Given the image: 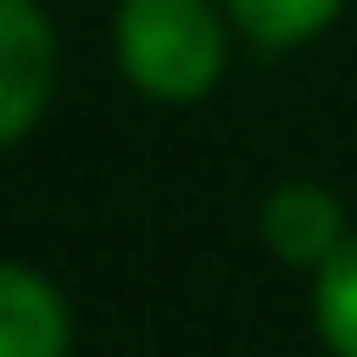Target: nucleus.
Segmentation results:
<instances>
[{"instance_id":"nucleus-1","label":"nucleus","mask_w":357,"mask_h":357,"mask_svg":"<svg viewBox=\"0 0 357 357\" xmlns=\"http://www.w3.org/2000/svg\"><path fill=\"white\" fill-rule=\"evenodd\" d=\"M119 66L146 100L192 106L225 73V20L212 0H119Z\"/></svg>"},{"instance_id":"nucleus-2","label":"nucleus","mask_w":357,"mask_h":357,"mask_svg":"<svg viewBox=\"0 0 357 357\" xmlns=\"http://www.w3.org/2000/svg\"><path fill=\"white\" fill-rule=\"evenodd\" d=\"M53 26L33 0H0V153L47 113L53 93Z\"/></svg>"},{"instance_id":"nucleus-3","label":"nucleus","mask_w":357,"mask_h":357,"mask_svg":"<svg viewBox=\"0 0 357 357\" xmlns=\"http://www.w3.org/2000/svg\"><path fill=\"white\" fill-rule=\"evenodd\" d=\"M258 231H265V245L284 258V265H311V271H324V265H331V252L351 238L337 199H331V192H318V185H305V178H298V185H278L265 199Z\"/></svg>"},{"instance_id":"nucleus-4","label":"nucleus","mask_w":357,"mask_h":357,"mask_svg":"<svg viewBox=\"0 0 357 357\" xmlns=\"http://www.w3.org/2000/svg\"><path fill=\"white\" fill-rule=\"evenodd\" d=\"M73 324L40 271L0 265V357H66Z\"/></svg>"},{"instance_id":"nucleus-5","label":"nucleus","mask_w":357,"mask_h":357,"mask_svg":"<svg viewBox=\"0 0 357 357\" xmlns=\"http://www.w3.org/2000/svg\"><path fill=\"white\" fill-rule=\"evenodd\" d=\"M344 0H225V13L258 40V47H305L311 33L337 20Z\"/></svg>"},{"instance_id":"nucleus-6","label":"nucleus","mask_w":357,"mask_h":357,"mask_svg":"<svg viewBox=\"0 0 357 357\" xmlns=\"http://www.w3.org/2000/svg\"><path fill=\"white\" fill-rule=\"evenodd\" d=\"M311 311H318V337L331 344V357H357V231L331 252V265L318 271Z\"/></svg>"}]
</instances>
